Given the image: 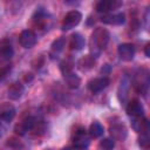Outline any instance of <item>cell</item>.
Listing matches in <instances>:
<instances>
[{
	"mask_svg": "<svg viewBox=\"0 0 150 150\" xmlns=\"http://www.w3.org/2000/svg\"><path fill=\"white\" fill-rule=\"evenodd\" d=\"M109 41V33L104 28H96L90 38V52L91 56H97L108 45Z\"/></svg>",
	"mask_w": 150,
	"mask_h": 150,
	"instance_id": "obj_1",
	"label": "cell"
},
{
	"mask_svg": "<svg viewBox=\"0 0 150 150\" xmlns=\"http://www.w3.org/2000/svg\"><path fill=\"white\" fill-rule=\"evenodd\" d=\"M82 19V14L79 11H70L67 13V15L64 16L63 21H62V29L63 30H69L71 28H74L75 26H77L80 23Z\"/></svg>",
	"mask_w": 150,
	"mask_h": 150,
	"instance_id": "obj_2",
	"label": "cell"
},
{
	"mask_svg": "<svg viewBox=\"0 0 150 150\" xmlns=\"http://www.w3.org/2000/svg\"><path fill=\"white\" fill-rule=\"evenodd\" d=\"M19 42L23 48H32L36 43V35L30 29H25L19 36Z\"/></svg>",
	"mask_w": 150,
	"mask_h": 150,
	"instance_id": "obj_3",
	"label": "cell"
},
{
	"mask_svg": "<svg viewBox=\"0 0 150 150\" xmlns=\"http://www.w3.org/2000/svg\"><path fill=\"white\" fill-rule=\"evenodd\" d=\"M35 121H36L35 117H33V116H27V117H25L22 121H20V122L15 125L14 131H15L18 135L22 136V135H25L27 131L32 130V128H33Z\"/></svg>",
	"mask_w": 150,
	"mask_h": 150,
	"instance_id": "obj_4",
	"label": "cell"
},
{
	"mask_svg": "<svg viewBox=\"0 0 150 150\" xmlns=\"http://www.w3.org/2000/svg\"><path fill=\"white\" fill-rule=\"evenodd\" d=\"M117 53L123 61H131L135 55V47L131 43H122L118 46Z\"/></svg>",
	"mask_w": 150,
	"mask_h": 150,
	"instance_id": "obj_5",
	"label": "cell"
},
{
	"mask_svg": "<svg viewBox=\"0 0 150 150\" xmlns=\"http://www.w3.org/2000/svg\"><path fill=\"white\" fill-rule=\"evenodd\" d=\"M109 84V79L108 77H97V79H94V80H90L88 82V89L96 94V93H100L101 90H103L104 88H107Z\"/></svg>",
	"mask_w": 150,
	"mask_h": 150,
	"instance_id": "obj_6",
	"label": "cell"
},
{
	"mask_svg": "<svg viewBox=\"0 0 150 150\" xmlns=\"http://www.w3.org/2000/svg\"><path fill=\"white\" fill-rule=\"evenodd\" d=\"M127 114L131 117H141L144 115V108L138 100H131L127 105Z\"/></svg>",
	"mask_w": 150,
	"mask_h": 150,
	"instance_id": "obj_7",
	"label": "cell"
},
{
	"mask_svg": "<svg viewBox=\"0 0 150 150\" xmlns=\"http://www.w3.org/2000/svg\"><path fill=\"white\" fill-rule=\"evenodd\" d=\"M121 6H122V2L117 1V0H102V1L97 2L96 11L100 12V13H107L109 11L117 9Z\"/></svg>",
	"mask_w": 150,
	"mask_h": 150,
	"instance_id": "obj_8",
	"label": "cell"
},
{
	"mask_svg": "<svg viewBox=\"0 0 150 150\" xmlns=\"http://www.w3.org/2000/svg\"><path fill=\"white\" fill-rule=\"evenodd\" d=\"M73 143H74V146L75 148H77V149H84L89 144V137H88L87 132L83 129H79L75 132V135H74Z\"/></svg>",
	"mask_w": 150,
	"mask_h": 150,
	"instance_id": "obj_9",
	"label": "cell"
},
{
	"mask_svg": "<svg viewBox=\"0 0 150 150\" xmlns=\"http://www.w3.org/2000/svg\"><path fill=\"white\" fill-rule=\"evenodd\" d=\"M13 56V47L8 40L0 41V62H6Z\"/></svg>",
	"mask_w": 150,
	"mask_h": 150,
	"instance_id": "obj_10",
	"label": "cell"
},
{
	"mask_svg": "<svg viewBox=\"0 0 150 150\" xmlns=\"http://www.w3.org/2000/svg\"><path fill=\"white\" fill-rule=\"evenodd\" d=\"M15 116V108L11 103H2L0 104V120L5 122H9Z\"/></svg>",
	"mask_w": 150,
	"mask_h": 150,
	"instance_id": "obj_11",
	"label": "cell"
},
{
	"mask_svg": "<svg viewBox=\"0 0 150 150\" xmlns=\"http://www.w3.org/2000/svg\"><path fill=\"white\" fill-rule=\"evenodd\" d=\"M101 21L108 25H114V26H118V25H123L125 21V15L123 13H116V14H105L101 18Z\"/></svg>",
	"mask_w": 150,
	"mask_h": 150,
	"instance_id": "obj_12",
	"label": "cell"
},
{
	"mask_svg": "<svg viewBox=\"0 0 150 150\" xmlns=\"http://www.w3.org/2000/svg\"><path fill=\"white\" fill-rule=\"evenodd\" d=\"M132 128H134V130L137 131V132L148 134V130H149V122H148V120L144 118L143 116H141V117H134Z\"/></svg>",
	"mask_w": 150,
	"mask_h": 150,
	"instance_id": "obj_13",
	"label": "cell"
},
{
	"mask_svg": "<svg viewBox=\"0 0 150 150\" xmlns=\"http://www.w3.org/2000/svg\"><path fill=\"white\" fill-rule=\"evenodd\" d=\"M110 136L112 137V139H117V141H123L127 137V129L123 124H114L112 127H110Z\"/></svg>",
	"mask_w": 150,
	"mask_h": 150,
	"instance_id": "obj_14",
	"label": "cell"
},
{
	"mask_svg": "<svg viewBox=\"0 0 150 150\" xmlns=\"http://www.w3.org/2000/svg\"><path fill=\"white\" fill-rule=\"evenodd\" d=\"M23 94V86L20 82H14L8 88V97L11 100H18Z\"/></svg>",
	"mask_w": 150,
	"mask_h": 150,
	"instance_id": "obj_15",
	"label": "cell"
},
{
	"mask_svg": "<svg viewBox=\"0 0 150 150\" xmlns=\"http://www.w3.org/2000/svg\"><path fill=\"white\" fill-rule=\"evenodd\" d=\"M84 47V39L80 33H74L70 39V48L75 50H80Z\"/></svg>",
	"mask_w": 150,
	"mask_h": 150,
	"instance_id": "obj_16",
	"label": "cell"
},
{
	"mask_svg": "<svg viewBox=\"0 0 150 150\" xmlns=\"http://www.w3.org/2000/svg\"><path fill=\"white\" fill-rule=\"evenodd\" d=\"M94 64H95V59L91 55H84L79 61V67L81 70H89L94 67Z\"/></svg>",
	"mask_w": 150,
	"mask_h": 150,
	"instance_id": "obj_17",
	"label": "cell"
},
{
	"mask_svg": "<svg viewBox=\"0 0 150 150\" xmlns=\"http://www.w3.org/2000/svg\"><path fill=\"white\" fill-rule=\"evenodd\" d=\"M73 67H74V62L70 57H67L64 59L61 63H60V69H61V73L63 74V76L73 73Z\"/></svg>",
	"mask_w": 150,
	"mask_h": 150,
	"instance_id": "obj_18",
	"label": "cell"
},
{
	"mask_svg": "<svg viewBox=\"0 0 150 150\" xmlns=\"http://www.w3.org/2000/svg\"><path fill=\"white\" fill-rule=\"evenodd\" d=\"M89 135L94 138H97L103 135V127L100 122H94L89 127Z\"/></svg>",
	"mask_w": 150,
	"mask_h": 150,
	"instance_id": "obj_19",
	"label": "cell"
},
{
	"mask_svg": "<svg viewBox=\"0 0 150 150\" xmlns=\"http://www.w3.org/2000/svg\"><path fill=\"white\" fill-rule=\"evenodd\" d=\"M64 80H66L68 87H69V88H73V89L79 88L80 82H81V81H80V77H79L77 75H75L74 73H70V74L66 75V76H64Z\"/></svg>",
	"mask_w": 150,
	"mask_h": 150,
	"instance_id": "obj_20",
	"label": "cell"
},
{
	"mask_svg": "<svg viewBox=\"0 0 150 150\" xmlns=\"http://www.w3.org/2000/svg\"><path fill=\"white\" fill-rule=\"evenodd\" d=\"M64 45H66V39L64 38H59L57 40H55L54 42H53V45H52V55L53 54H59L62 49H63V47H64Z\"/></svg>",
	"mask_w": 150,
	"mask_h": 150,
	"instance_id": "obj_21",
	"label": "cell"
},
{
	"mask_svg": "<svg viewBox=\"0 0 150 150\" xmlns=\"http://www.w3.org/2000/svg\"><path fill=\"white\" fill-rule=\"evenodd\" d=\"M139 146L143 149V150H149V136L148 134H142V136L139 137Z\"/></svg>",
	"mask_w": 150,
	"mask_h": 150,
	"instance_id": "obj_22",
	"label": "cell"
},
{
	"mask_svg": "<svg viewBox=\"0 0 150 150\" xmlns=\"http://www.w3.org/2000/svg\"><path fill=\"white\" fill-rule=\"evenodd\" d=\"M115 143H114V139H110V138H105L103 141H101L100 143V146L103 148L104 150H111L114 148Z\"/></svg>",
	"mask_w": 150,
	"mask_h": 150,
	"instance_id": "obj_23",
	"label": "cell"
},
{
	"mask_svg": "<svg viewBox=\"0 0 150 150\" xmlns=\"http://www.w3.org/2000/svg\"><path fill=\"white\" fill-rule=\"evenodd\" d=\"M11 70V66H5V67H0V82L7 76V74Z\"/></svg>",
	"mask_w": 150,
	"mask_h": 150,
	"instance_id": "obj_24",
	"label": "cell"
},
{
	"mask_svg": "<svg viewBox=\"0 0 150 150\" xmlns=\"http://www.w3.org/2000/svg\"><path fill=\"white\" fill-rule=\"evenodd\" d=\"M7 144H8L9 146L14 148V149H19V148H22V145L20 144V142H19V141H16V139H14V138H11V139H8Z\"/></svg>",
	"mask_w": 150,
	"mask_h": 150,
	"instance_id": "obj_25",
	"label": "cell"
},
{
	"mask_svg": "<svg viewBox=\"0 0 150 150\" xmlns=\"http://www.w3.org/2000/svg\"><path fill=\"white\" fill-rule=\"evenodd\" d=\"M145 54H146V56H150V54H149V45H146V47H145Z\"/></svg>",
	"mask_w": 150,
	"mask_h": 150,
	"instance_id": "obj_26",
	"label": "cell"
},
{
	"mask_svg": "<svg viewBox=\"0 0 150 150\" xmlns=\"http://www.w3.org/2000/svg\"><path fill=\"white\" fill-rule=\"evenodd\" d=\"M63 150H82V149H77V148H64Z\"/></svg>",
	"mask_w": 150,
	"mask_h": 150,
	"instance_id": "obj_27",
	"label": "cell"
},
{
	"mask_svg": "<svg viewBox=\"0 0 150 150\" xmlns=\"http://www.w3.org/2000/svg\"><path fill=\"white\" fill-rule=\"evenodd\" d=\"M0 136H1V130H0Z\"/></svg>",
	"mask_w": 150,
	"mask_h": 150,
	"instance_id": "obj_28",
	"label": "cell"
},
{
	"mask_svg": "<svg viewBox=\"0 0 150 150\" xmlns=\"http://www.w3.org/2000/svg\"><path fill=\"white\" fill-rule=\"evenodd\" d=\"M103 150H104V149H103Z\"/></svg>",
	"mask_w": 150,
	"mask_h": 150,
	"instance_id": "obj_29",
	"label": "cell"
}]
</instances>
